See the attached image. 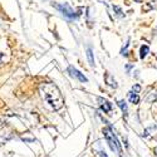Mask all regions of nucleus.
<instances>
[{"label": "nucleus", "mask_w": 157, "mask_h": 157, "mask_svg": "<svg viewBox=\"0 0 157 157\" xmlns=\"http://www.w3.org/2000/svg\"><path fill=\"white\" fill-rule=\"evenodd\" d=\"M148 52H150V47L148 45H142L141 49H140V57H141V59H145V57L148 54Z\"/></svg>", "instance_id": "423d86ee"}, {"label": "nucleus", "mask_w": 157, "mask_h": 157, "mask_svg": "<svg viewBox=\"0 0 157 157\" xmlns=\"http://www.w3.org/2000/svg\"><path fill=\"white\" fill-rule=\"evenodd\" d=\"M136 2H138V0H136Z\"/></svg>", "instance_id": "dca6fc26"}, {"label": "nucleus", "mask_w": 157, "mask_h": 157, "mask_svg": "<svg viewBox=\"0 0 157 157\" xmlns=\"http://www.w3.org/2000/svg\"><path fill=\"white\" fill-rule=\"evenodd\" d=\"M39 90H40L43 99L48 103V106L50 108H53L54 111H58L63 107L64 98L60 93L59 88L56 84H53V83H42L40 87H39Z\"/></svg>", "instance_id": "f257e3e1"}, {"label": "nucleus", "mask_w": 157, "mask_h": 157, "mask_svg": "<svg viewBox=\"0 0 157 157\" xmlns=\"http://www.w3.org/2000/svg\"><path fill=\"white\" fill-rule=\"evenodd\" d=\"M103 135H104V138L107 140L108 142V145L111 147V150L116 153H118L120 156H122V148H121V143L118 142V140H117L116 135L112 132V129L111 128H104L103 129Z\"/></svg>", "instance_id": "f03ea898"}, {"label": "nucleus", "mask_w": 157, "mask_h": 157, "mask_svg": "<svg viewBox=\"0 0 157 157\" xmlns=\"http://www.w3.org/2000/svg\"><path fill=\"white\" fill-rule=\"evenodd\" d=\"M118 106H120V108L122 109V112H123L124 114H127V104H126V102H124V101H118Z\"/></svg>", "instance_id": "9d476101"}, {"label": "nucleus", "mask_w": 157, "mask_h": 157, "mask_svg": "<svg viewBox=\"0 0 157 157\" xmlns=\"http://www.w3.org/2000/svg\"><path fill=\"white\" fill-rule=\"evenodd\" d=\"M106 81L108 82V84H109L111 87L117 88V83H116V81L112 79V75H111V74H106Z\"/></svg>", "instance_id": "1a4fd4ad"}, {"label": "nucleus", "mask_w": 157, "mask_h": 157, "mask_svg": "<svg viewBox=\"0 0 157 157\" xmlns=\"http://www.w3.org/2000/svg\"><path fill=\"white\" fill-rule=\"evenodd\" d=\"M99 156L101 157H107V153L104 152V151H99Z\"/></svg>", "instance_id": "4468645a"}, {"label": "nucleus", "mask_w": 157, "mask_h": 157, "mask_svg": "<svg viewBox=\"0 0 157 157\" xmlns=\"http://www.w3.org/2000/svg\"><path fill=\"white\" fill-rule=\"evenodd\" d=\"M128 45H129V43L127 42V43H126V47H124V48H122V50H121V53H122L123 56H124V54H127V48H128Z\"/></svg>", "instance_id": "9b49d317"}, {"label": "nucleus", "mask_w": 157, "mask_h": 157, "mask_svg": "<svg viewBox=\"0 0 157 157\" xmlns=\"http://www.w3.org/2000/svg\"><path fill=\"white\" fill-rule=\"evenodd\" d=\"M87 57H88V60H89V65L90 67H93L94 65V59H93V52L90 48L87 49Z\"/></svg>", "instance_id": "0eeeda50"}, {"label": "nucleus", "mask_w": 157, "mask_h": 157, "mask_svg": "<svg viewBox=\"0 0 157 157\" xmlns=\"http://www.w3.org/2000/svg\"><path fill=\"white\" fill-rule=\"evenodd\" d=\"M129 101L131 103H133V104H137L140 102V97L137 96V93H133V92H131L129 93Z\"/></svg>", "instance_id": "6e6552de"}, {"label": "nucleus", "mask_w": 157, "mask_h": 157, "mask_svg": "<svg viewBox=\"0 0 157 157\" xmlns=\"http://www.w3.org/2000/svg\"><path fill=\"white\" fill-rule=\"evenodd\" d=\"M155 152H156V155H157V147H156V148H155Z\"/></svg>", "instance_id": "2eb2a0df"}, {"label": "nucleus", "mask_w": 157, "mask_h": 157, "mask_svg": "<svg viewBox=\"0 0 157 157\" xmlns=\"http://www.w3.org/2000/svg\"><path fill=\"white\" fill-rule=\"evenodd\" d=\"M56 6H57V9L60 10L68 19H74V18L77 17V15L74 14V10H73L68 4H62V5H56Z\"/></svg>", "instance_id": "7ed1b4c3"}, {"label": "nucleus", "mask_w": 157, "mask_h": 157, "mask_svg": "<svg viewBox=\"0 0 157 157\" xmlns=\"http://www.w3.org/2000/svg\"><path fill=\"white\" fill-rule=\"evenodd\" d=\"M132 89H133V93H137L138 90L141 89V87H140L138 84H136V86H133V88H132Z\"/></svg>", "instance_id": "f8f14e48"}, {"label": "nucleus", "mask_w": 157, "mask_h": 157, "mask_svg": "<svg viewBox=\"0 0 157 157\" xmlns=\"http://www.w3.org/2000/svg\"><path fill=\"white\" fill-rule=\"evenodd\" d=\"M68 72L71 73V75L72 77H75L78 81L79 82H82V83H86V82H88V79H87V77H84L79 71H77L75 68H73V67H69L68 68Z\"/></svg>", "instance_id": "20e7f679"}, {"label": "nucleus", "mask_w": 157, "mask_h": 157, "mask_svg": "<svg viewBox=\"0 0 157 157\" xmlns=\"http://www.w3.org/2000/svg\"><path fill=\"white\" fill-rule=\"evenodd\" d=\"M98 102H99V106H101V109L104 112V113H109L112 111V104L104 98H98Z\"/></svg>", "instance_id": "39448f33"}, {"label": "nucleus", "mask_w": 157, "mask_h": 157, "mask_svg": "<svg viewBox=\"0 0 157 157\" xmlns=\"http://www.w3.org/2000/svg\"><path fill=\"white\" fill-rule=\"evenodd\" d=\"M4 60H5V56L3 53H0V64H2Z\"/></svg>", "instance_id": "ddd939ff"}]
</instances>
